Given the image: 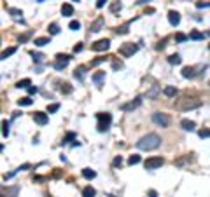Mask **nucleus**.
<instances>
[{
	"mask_svg": "<svg viewBox=\"0 0 210 197\" xmlns=\"http://www.w3.org/2000/svg\"><path fill=\"white\" fill-rule=\"evenodd\" d=\"M14 53H16V47H9V49H5L4 53H2V59H7V58L12 56Z\"/></svg>",
	"mask_w": 210,
	"mask_h": 197,
	"instance_id": "29",
	"label": "nucleus"
},
{
	"mask_svg": "<svg viewBox=\"0 0 210 197\" xmlns=\"http://www.w3.org/2000/svg\"><path fill=\"white\" fill-rule=\"evenodd\" d=\"M168 63H172V65H180V63H182V58H180L179 54H172V56H168Z\"/></svg>",
	"mask_w": 210,
	"mask_h": 197,
	"instance_id": "24",
	"label": "nucleus"
},
{
	"mask_svg": "<svg viewBox=\"0 0 210 197\" xmlns=\"http://www.w3.org/2000/svg\"><path fill=\"white\" fill-rule=\"evenodd\" d=\"M139 162H140V155H137V153L130 155V159H128V164H130V166H135V164H139Z\"/></svg>",
	"mask_w": 210,
	"mask_h": 197,
	"instance_id": "30",
	"label": "nucleus"
},
{
	"mask_svg": "<svg viewBox=\"0 0 210 197\" xmlns=\"http://www.w3.org/2000/svg\"><path fill=\"white\" fill-rule=\"evenodd\" d=\"M32 86V80L30 79H21V80H18L16 82V87L18 89H28Z\"/></svg>",
	"mask_w": 210,
	"mask_h": 197,
	"instance_id": "17",
	"label": "nucleus"
},
{
	"mask_svg": "<svg viewBox=\"0 0 210 197\" xmlns=\"http://www.w3.org/2000/svg\"><path fill=\"white\" fill-rule=\"evenodd\" d=\"M84 73H86V68L84 66H79V68H76V72H74V77H76L77 80H82L84 79Z\"/></svg>",
	"mask_w": 210,
	"mask_h": 197,
	"instance_id": "20",
	"label": "nucleus"
},
{
	"mask_svg": "<svg viewBox=\"0 0 210 197\" xmlns=\"http://www.w3.org/2000/svg\"><path fill=\"white\" fill-rule=\"evenodd\" d=\"M198 75L196 68L194 66H186V68H182V77L184 79H194Z\"/></svg>",
	"mask_w": 210,
	"mask_h": 197,
	"instance_id": "13",
	"label": "nucleus"
},
{
	"mask_svg": "<svg viewBox=\"0 0 210 197\" xmlns=\"http://www.w3.org/2000/svg\"><path fill=\"white\" fill-rule=\"evenodd\" d=\"M140 105H142V96H137L135 100H131L130 103H125V105H121V110H123V112H131V110L139 108Z\"/></svg>",
	"mask_w": 210,
	"mask_h": 197,
	"instance_id": "8",
	"label": "nucleus"
},
{
	"mask_svg": "<svg viewBox=\"0 0 210 197\" xmlns=\"http://www.w3.org/2000/svg\"><path fill=\"white\" fill-rule=\"evenodd\" d=\"M68 61H70V56L68 54H58L56 56V63H54V68L56 70H63L68 65Z\"/></svg>",
	"mask_w": 210,
	"mask_h": 197,
	"instance_id": "10",
	"label": "nucleus"
},
{
	"mask_svg": "<svg viewBox=\"0 0 210 197\" xmlns=\"http://www.w3.org/2000/svg\"><path fill=\"white\" fill-rule=\"evenodd\" d=\"M60 110V105L58 103H53V105H47V114H54Z\"/></svg>",
	"mask_w": 210,
	"mask_h": 197,
	"instance_id": "34",
	"label": "nucleus"
},
{
	"mask_svg": "<svg viewBox=\"0 0 210 197\" xmlns=\"http://www.w3.org/2000/svg\"><path fill=\"white\" fill-rule=\"evenodd\" d=\"M76 138V133H68L67 136H65V140H63V143H68L70 140H74Z\"/></svg>",
	"mask_w": 210,
	"mask_h": 197,
	"instance_id": "42",
	"label": "nucleus"
},
{
	"mask_svg": "<svg viewBox=\"0 0 210 197\" xmlns=\"http://www.w3.org/2000/svg\"><path fill=\"white\" fill-rule=\"evenodd\" d=\"M33 120H35L39 126H46L49 119H47V114H44V112H35V114H33Z\"/></svg>",
	"mask_w": 210,
	"mask_h": 197,
	"instance_id": "12",
	"label": "nucleus"
},
{
	"mask_svg": "<svg viewBox=\"0 0 210 197\" xmlns=\"http://www.w3.org/2000/svg\"><path fill=\"white\" fill-rule=\"evenodd\" d=\"M152 120H154V124H158L159 127L170 126V117L166 114H163V112H154V114H152Z\"/></svg>",
	"mask_w": 210,
	"mask_h": 197,
	"instance_id": "5",
	"label": "nucleus"
},
{
	"mask_svg": "<svg viewBox=\"0 0 210 197\" xmlns=\"http://www.w3.org/2000/svg\"><path fill=\"white\" fill-rule=\"evenodd\" d=\"M117 68H123V65L121 63H114V70H117Z\"/></svg>",
	"mask_w": 210,
	"mask_h": 197,
	"instance_id": "50",
	"label": "nucleus"
},
{
	"mask_svg": "<svg viewBox=\"0 0 210 197\" xmlns=\"http://www.w3.org/2000/svg\"><path fill=\"white\" fill-rule=\"evenodd\" d=\"M121 164H123V159H121V157H116V159H114V162H112V166H114V167L121 166Z\"/></svg>",
	"mask_w": 210,
	"mask_h": 197,
	"instance_id": "44",
	"label": "nucleus"
},
{
	"mask_svg": "<svg viewBox=\"0 0 210 197\" xmlns=\"http://www.w3.org/2000/svg\"><path fill=\"white\" fill-rule=\"evenodd\" d=\"M163 164H165V159L163 157H151V159H147V161L144 162L145 169H159Z\"/></svg>",
	"mask_w": 210,
	"mask_h": 197,
	"instance_id": "6",
	"label": "nucleus"
},
{
	"mask_svg": "<svg viewBox=\"0 0 210 197\" xmlns=\"http://www.w3.org/2000/svg\"><path fill=\"white\" fill-rule=\"evenodd\" d=\"M121 9H123V5H121V2H119V0H116V2H112V4H110V12H112V14L119 12Z\"/></svg>",
	"mask_w": 210,
	"mask_h": 197,
	"instance_id": "25",
	"label": "nucleus"
},
{
	"mask_svg": "<svg viewBox=\"0 0 210 197\" xmlns=\"http://www.w3.org/2000/svg\"><path fill=\"white\" fill-rule=\"evenodd\" d=\"M82 176H84L86 180H93L95 176H96V173H95L93 169H90V167H84V169H82Z\"/></svg>",
	"mask_w": 210,
	"mask_h": 197,
	"instance_id": "21",
	"label": "nucleus"
},
{
	"mask_svg": "<svg viewBox=\"0 0 210 197\" xmlns=\"http://www.w3.org/2000/svg\"><path fill=\"white\" fill-rule=\"evenodd\" d=\"M149 195H151V197H156V192H154V190H151V192H149Z\"/></svg>",
	"mask_w": 210,
	"mask_h": 197,
	"instance_id": "51",
	"label": "nucleus"
},
{
	"mask_svg": "<svg viewBox=\"0 0 210 197\" xmlns=\"http://www.w3.org/2000/svg\"><path fill=\"white\" fill-rule=\"evenodd\" d=\"M158 92H159V87H158V86H152L151 91H147V98L149 100H154V98L158 96Z\"/></svg>",
	"mask_w": 210,
	"mask_h": 197,
	"instance_id": "26",
	"label": "nucleus"
},
{
	"mask_svg": "<svg viewBox=\"0 0 210 197\" xmlns=\"http://www.w3.org/2000/svg\"><path fill=\"white\" fill-rule=\"evenodd\" d=\"M103 61H105V58H96V59L91 61V66H96V65H100V63H103Z\"/></svg>",
	"mask_w": 210,
	"mask_h": 197,
	"instance_id": "43",
	"label": "nucleus"
},
{
	"mask_svg": "<svg viewBox=\"0 0 210 197\" xmlns=\"http://www.w3.org/2000/svg\"><path fill=\"white\" fill-rule=\"evenodd\" d=\"M110 47V40L109 39H102V40H96L93 45H91V49L93 51H96V53H102V51H107V49Z\"/></svg>",
	"mask_w": 210,
	"mask_h": 197,
	"instance_id": "9",
	"label": "nucleus"
},
{
	"mask_svg": "<svg viewBox=\"0 0 210 197\" xmlns=\"http://www.w3.org/2000/svg\"><path fill=\"white\" fill-rule=\"evenodd\" d=\"M72 14H74V7H72L70 4H63V5H61V16H65V18H70Z\"/></svg>",
	"mask_w": 210,
	"mask_h": 197,
	"instance_id": "16",
	"label": "nucleus"
},
{
	"mask_svg": "<svg viewBox=\"0 0 210 197\" xmlns=\"http://www.w3.org/2000/svg\"><path fill=\"white\" fill-rule=\"evenodd\" d=\"M68 28H70V30H79V28H81V23L74 19V21H70V23H68Z\"/></svg>",
	"mask_w": 210,
	"mask_h": 197,
	"instance_id": "35",
	"label": "nucleus"
},
{
	"mask_svg": "<svg viewBox=\"0 0 210 197\" xmlns=\"http://www.w3.org/2000/svg\"><path fill=\"white\" fill-rule=\"evenodd\" d=\"M96 195V190H95L93 187H84V190H82V197H95Z\"/></svg>",
	"mask_w": 210,
	"mask_h": 197,
	"instance_id": "22",
	"label": "nucleus"
},
{
	"mask_svg": "<svg viewBox=\"0 0 210 197\" xmlns=\"http://www.w3.org/2000/svg\"><path fill=\"white\" fill-rule=\"evenodd\" d=\"M180 126H182V129H186V131H194V129H196L194 120H189V119H182V120H180Z\"/></svg>",
	"mask_w": 210,
	"mask_h": 197,
	"instance_id": "15",
	"label": "nucleus"
},
{
	"mask_svg": "<svg viewBox=\"0 0 210 197\" xmlns=\"http://www.w3.org/2000/svg\"><path fill=\"white\" fill-rule=\"evenodd\" d=\"M96 120H98V124H96V127H98V131L103 133V131H107L109 126H110L112 122V115L110 114H103V112H100V114H96Z\"/></svg>",
	"mask_w": 210,
	"mask_h": 197,
	"instance_id": "3",
	"label": "nucleus"
},
{
	"mask_svg": "<svg viewBox=\"0 0 210 197\" xmlns=\"http://www.w3.org/2000/svg\"><path fill=\"white\" fill-rule=\"evenodd\" d=\"M198 136H200V138H210V129H201V131L198 133Z\"/></svg>",
	"mask_w": 210,
	"mask_h": 197,
	"instance_id": "38",
	"label": "nucleus"
},
{
	"mask_svg": "<svg viewBox=\"0 0 210 197\" xmlns=\"http://www.w3.org/2000/svg\"><path fill=\"white\" fill-rule=\"evenodd\" d=\"M82 51V44H77L76 47H74V53H81Z\"/></svg>",
	"mask_w": 210,
	"mask_h": 197,
	"instance_id": "47",
	"label": "nucleus"
},
{
	"mask_svg": "<svg viewBox=\"0 0 210 197\" xmlns=\"http://www.w3.org/2000/svg\"><path fill=\"white\" fill-rule=\"evenodd\" d=\"M32 103H33V100H30V98H21V100H18L19 106H30Z\"/></svg>",
	"mask_w": 210,
	"mask_h": 197,
	"instance_id": "31",
	"label": "nucleus"
},
{
	"mask_svg": "<svg viewBox=\"0 0 210 197\" xmlns=\"http://www.w3.org/2000/svg\"><path fill=\"white\" fill-rule=\"evenodd\" d=\"M32 35V33H30V31H28V33H25V35H23V37H19V44H21V42H27V39H28V37H30Z\"/></svg>",
	"mask_w": 210,
	"mask_h": 197,
	"instance_id": "45",
	"label": "nucleus"
},
{
	"mask_svg": "<svg viewBox=\"0 0 210 197\" xmlns=\"http://www.w3.org/2000/svg\"><path fill=\"white\" fill-rule=\"evenodd\" d=\"M194 161H196L194 153H188V155L177 159V161H175V166H177V167H186V166H189V164H193Z\"/></svg>",
	"mask_w": 210,
	"mask_h": 197,
	"instance_id": "7",
	"label": "nucleus"
},
{
	"mask_svg": "<svg viewBox=\"0 0 210 197\" xmlns=\"http://www.w3.org/2000/svg\"><path fill=\"white\" fill-rule=\"evenodd\" d=\"M103 25H105V19L100 16V18H96L93 23L90 25V31H93V33H96V31H100L103 28Z\"/></svg>",
	"mask_w": 210,
	"mask_h": 197,
	"instance_id": "11",
	"label": "nucleus"
},
{
	"mask_svg": "<svg viewBox=\"0 0 210 197\" xmlns=\"http://www.w3.org/2000/svg\"><path fill=\"white\" fill-rule=\"evenodd\" d=\"M189 39L191 40H203L205 39V33H201V31H191V33H189Z\"/></svg>",
	"mask_w": 210,
	"mask_h": 197,
	"instance_id": "23",
	"label": "nucleus"
},
{
	"mask_svg": "<svg viewBox=\"0 0 210 197\" xmlns=\"http://www.w3.org/2000/svg\"><path fill=\"white\" fill-rule=\"evenodd\" d=\"M196 7L198 9H207V7H210V2H196Z\"/></svg>",
	"mask_w": 210,
	"mask_h": 197,
	"instance_id": "39",
	"label": "nucleus"
},
{
	"mask_svg": "<svg viewBox=\"0 0 210 197\" xmlns=\"http://www.w3.org/2000/svg\"><path fill=\"white\" fill-rule=\"evenodd\" d=\"M61 92H65V94L72 92V86H70V84H67V82H65V84L61 86Z\"/></svg>",
	"mask_w": 210,
	"mask_h": 197,
	"instance_id": "37",
	"label": "nucleus"
},
{
	"mask_svg": "<svg viewBox=\"0 0 210 197\" xmlns=\"http://www.w3.org/2000/svg\"><path fill=\"white\" fill-rule=\"evenodd\" d=\"M37 2H44V0H37Z\"/></svg>",
	"mask_w": 210,
	"mask_h": 197,
	"instance_id": "53",
	"label": "nucleus"
},
{
	"mask_svg": "<svg viewBox=\"0 0 210 197\" xmlns=\"http://www.w3.org/2000/svg\"><path fill=\"white\" fill-rule=\"evenodd\" d=\"M47 30H49L51 35H58V33H60V26H58V23H51L49 26H47Z\"/></svg>",
	"mask_w": 210,
	"mask_h": 197,
	"instance_id": "27",
	"label": "nucleus"
},
{
	"mask_svg": "<svg viewBox=\"0 0 210 197\" xmlns=\"http://www.w3.org/2000/svg\"><path fill=\"white\" fill-rule=\"evenodd\" d=\"M168 21H170L172 26H179V23H180V14L175 12V11H170V12H168Z\"/></svg>",
	"mask_w": 210,
	"mask_h": 197,
	"instance_id": "14",
	"label": "nucleus"
},
{
	"mask_svg": "<svg viewBox=\"0 0 210 197\" xmlns=\"http://www.w3.org/2000/svg\"><path fill=\"white\" fill-rule=\"evenodd\" d=\"M175 39H177V42H186L189 37H188V35H184V33H179V35L175 37Z\"/></svg>",
	"mask_w": 210,
	"mask_h": 197,
	"instance_id": "41",
	"label": "nucleus"
},
{
	"mask_svg": "<svg viewBox=\"0 0 210 197\" xmlns=\"http://www.w3.org/2000/svg\"><path fill=\"white\" fill-rule=\"evenodd\" d=\"M74 2H79V0H74Z\"/></svg>",
	"mask_w": 210,
	"mask_h": 197,
	"instance_id": "54",
	"label": "nucleus"
},
{
	"mask_svg": "<svg viewBox=\"0 0 210 197\" xmlns=\"http://www.w3.org/2000/svg\"><path fill=\"white\" fill-rule=\"evenodd\" d=\"M161 145V138L156 133H147L145 136H142L139 141H137V148L144 150V152H151V150H156Z\"/></svg>",
	"mask_w": 210,
	"mask_h": 197,
	"instance_id": "1",
	"label": "nucleus"
},
{
	"mask_svg": "<svg viewBox=\"0 0 210 197\" xmlns=\"http://www.w3.org/2000/svg\"><path fill=\"white\" fill-rule=\"evenodd\" d=\"M205 35H207V37H210V31H207V33H205Z\"/></svg>",
	"mask_w": 210,
	"mask_h": 197,
	"instance_id": "52",
	"label": "nucleus"
},
{
	"mask_svg": "<svg viewBox=\"0 0 210 197\" xmlns=\"http://www.w3.org/2000/svg\"><path fill=\"white\" fill-rule=\"evenodd\" d=\"M163 92H165V96H170V98H173L175 94H177V87H173V86H165Z\"/></svg>",
	"mask_w": 210,
	"mask_h": 197,
	"instance_id": "19",
	"label": "nucleus"
},
{
	"mask_svg": "<svg viewBox=\"0 0 210 197\" xmlns=\"http://www.w3.org/2000/svg\"><path fill=\"white\" fill-rule=\"evenodd\" d=\"M2 136H4V138L9 136V122H7V120H2Z\"/></svg>",
	"mask_w": 210,
	"mask_h": 197,
	"instance_id": "28",
	"label": "nucleus"
},
{
	"mask_svg": "<svg viewBox=\"0 0 210 197\" xmlns=\"http://www.w3.org/2000/svg\"><path fill=\"white\" fill-rule=\"evenodd\" d=\"M37 91H39L37 87H28V92H30V94H35Z\"/></svg>",
	"mask_w": 210,
	"mask_h": 197,
	"instance_id": "49",
	"label": "nucleus"
},
{
	"mask_svg": "<svg viewBox=\"0 0 210 197\" xmlns=\"http://www.w3.org/2000/svg\"><path fill=\"white\" fill-rule=\"evenodd\" d=\"M103 79H105V72H98V73H95V75H93V80H95L96 84H100Z\"/></svg>",
	"mask_w": 210,
	"mask_h": 197,
	"instance_id": "32",
	"label": "nucleus"
},
{
	"mask_svg": "<svg viewBox=\"0 0 210 197\" xmlns=\"http://www.w3.org/2000/svg\"><path fill=\"white\" fill-rule=\"evenodd\" d=\"M116 33H121V35H125V33H128V25H125V26H121L116 30Z\"/></svg>",
	"mask_w": 210,
	"mask_h": 197,
	"instance_id": "40",
	"label": "nucleus"
},
{
	"mask_svg": "<svg viewBox=\"0 0 210 197\" xmlns=\"http://www.w3.org/2000/svg\"><path fill=\"white\" fill-rule=\"evenodd\" d=\"M9 14H12L16 19H19V16H23V12L19 9H14V7H9Z\"/></svg>",
	"mask_w": 210,
	"mask_h": 197,
	"instance_id": "33",
	"label": "nucleus"
},
{
	"mask_svg": "<svg viewBox=\"0 0 210 197\" xmlns=\"http://www.w3.org/2000/svg\"><path fill=\"white\" fill-rule=\"evenodd\" d=\"M208 49H210V45H208Z\"/></svg>",
	"mask_w": 210,
	"mask_h": 197,
	"instance_id": "55",
	"label": "nucleus"
},
{
	"mask_svg": "<svg viewBox=\"0 0 210 197\" xmlns=\"http://www.w3.org/2000/svg\"><path fill=\"white\" fill-rule=\"evenodd\" d=\"M203 101L200 98H194V96H182L173 103L175 110H179V112H188V110H196L201 106Z\"/></svg>",
	"mask_w": 210,
	"mask_h": 197,
	"instance_id": "2",
	"label": "nucleus"
},
{
	"mask_svg": "<svg viewBox=\"0 0 210 197\" xmlns=\"http://www.w3.org/2000/svg\"><path fill=\"white\" fill-rule=\"evenodd\" d=\"M105 2H107V0H98V2H96V7H98V9H102L103 5H105Z\"/></svg>",
	"mask_w": 210,
	"mask_h": 197,
	"instance_id": "46",
	"label": "nucleus"
},
{
	"mask_svg": "<svg viewBox=\"0 0 210 197\" xmlns=\"http://www.w3.org/2000/svg\"><path fill=\"white\" fill-rule=\"evenodd\" d=\"M28 167H30V164H23V166L18 167V169H19V171H25V169H28Z\"/></svg>",
	"mask_w": 210,
	"mask_h": 197,
	"instance_id": "48",
	"label": "nucleus"
},
{
	"mask_svg": "<svg viewBox=\"0 0 210 197\" xmlns=\"http://www.w3.org/2000/svg\"><path fill=\"white\" fill-rule=\"evenodd\" d=\"M32 56H33V61H37V63H40L44 59V54H40V53H32Z\"/></svg>",
	"mask_w": 210,
	"mask_h": 197,
	"instance_id": "36",
	"label": "nucleus"
},
{
	"mask_svg": "<svg viewBox=\"0 0 210 197\" xmlns=\"http://www.w3.org/2000/svg\"><path fill=\"white\" fill-rule=\"evenodd\" d=\"M51 44V39L49 37H39V39H35V45L37 47H44V45Z\"/></svg>",
	"mask_w": 210,
	"mask_h": 197,
	"instance_id": "18",
	"label": "nucleus"
},
{
	"mask_svg": "<svg viewBox=\"0 0 210 197\" xmlns=\"http://www.w3.org/2000/svg\"><path fill=\"white\" fill-rule=\"evenodd\" d=\"M137 51H139V44H133V42H126L119 47V54L125 58H131Z\"/></svg>",
	"mask_w": 210,
	"mask_h": 197,
	"instance_id": "4",
	"label": "nucleus"
}]
</instances>
